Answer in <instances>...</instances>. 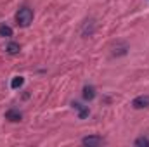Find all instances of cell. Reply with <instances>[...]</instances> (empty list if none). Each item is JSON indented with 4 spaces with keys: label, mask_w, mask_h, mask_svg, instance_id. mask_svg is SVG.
Returning <instances> with one entry per match:
<instances>
[{
    "label": "cell",
    "mask_w": 149,
    "mask_h": 147,
    "mask_svg": "<svg viewBox=\"0 0 149 147\" xmlns=\"http://www.w3.org/2000/svg\"><path fill=\"white\" fill-rule=\"evenodd\" d=\"M132 106L135 109H144V107H149V95H139L132 101Z\"/></svg>",
    "instance_id": "3957f363"
},
{
    "label": "cell",
    "mask_w": 149,
    "mask_h": 147,
    "mask_svg": "<svg viewBox=\"0 0 149 147\" xmlns=\"http://www.w3.org/2000/svg\"><path fill=\"white\" fill-rule=\"evenodd\" d=\"M21 118H23V114H21L19 111H16V109H9L7 112H5V119H9V121H12V123L21 121Z\"/></svg>",
    "instance_id": "277c9868"
},
{
    "label": "cell",
    "mask_w": 149,
    "mask_h": 147,
    "mask_svg": "<svg viewBox=\"0 0 149 147\" xmlns=\"http://www.w3.org/2000/svg\"><path fill=\"white\" fill-rule=\"evenodd\" d=\"M73 106H74V107H76L78 111H80V114H78V116H80L81 119H83L85 116H88V109H87V107H83L81 104H73Z\"/></svg>",
    "instance_id": "30bf717a"
},
{
    "label": "cell",
    "mask_w": 149,
    "mask_h": 147,
    "mask_svg": "<svg viewBox=\"0 0 149 147\" xmlns=\"http://www.w3.org/2000/svg\"><path fill=\"white\" fill-rule=\"evenodd\" d=\"M16 21L21 28H28L33 21V10L30 7H21L16 14Z\"/></svg>",
    "instance_id": "6da1fadb"
},
{
    "label": "cell",
    "mask_w": 149,
    "mask_h": 147,
    "mask_svg": "<svg viewBox=\"0 0 149 147\" xmlns=\"http://www.w3.org/2000/svg\"><path fill=\"white\" fill-rule=\"evenodd\" d=\"M135 146L137 147H149V139L148 137H139L135 140Z\"/></svg>",
    "instance_id": "9c48e42d"
},
{
    "label": "cell",
    "mask_w": 149,
    "mask_h": 147,
    "mask_svg": "<svg viewBox=\"0 0 149 147\" xmlns=\"http://www.w3.org/2000/svg\"><path fill=\"white\" fill-rule=\"evenodd\" d=\"M23 83H24V78H23V76H14L12 81H10V87L16 90V88H19V87H23Z\"/></svg>",
    "instance_id": "ba28073f"
},
{
    "label": "cell",
    "mask_w": 149,
    "mask_h": 147,
    "mask_svg": "<svg viewBox=\"0 0 149 147\" xmlns=\"http://www.w3.org/2000/svg\"><path fill=\"white\" fill-rule=\"evenodd\" d=\"M19 50H21V47H19V43H16V42H10V43L7 45V52H9L10 55L19 54Z\"/></svg>",
    "instance_id": "8992f818"
},
{
    "label": "cell",
    "mask_w": 149,
    "mask_h": 147,
    "mask_svg": "<svg viewBox=\"0 0 149 147\" xmlns=\"http://www.w3.org/2000/svg\"><path fill=\"white\" fill-rule=\"evenodd\" d=\"M0 37H3V38L12 37V28L7 26V24H0Z\"/></svg>",
    "instance_id": "52a82bcc"
},
{
    "label": "cell",
    "mask_w": 149,
    "mask_h": 147,
    "mask_svg": "<svg viewBox=\"0 0 149 147\" xmlns=\"http://www.w3.org/2000/svg\"><path fill=\"white\" fill-rule=\"evenodd\" d=\"M94 97H95V88H94L92 85L83 87V99H85V101H92Z\"/></svg>",
    "instance_id": "5b68a950"
},
{
    "label": "cell",
    "mask_w": 149,
    "mask_h": 147,
    "mask_svg": "<svg viewBox=\"0 0 149 147\" xmlns=\"http://www.w3.org/2000/svg\"><path fill=\"white\" fill-rule=\"evenodd\" d=\"M106 140L102 139V137H97V135H90V137H85L83 140H81V144L83 146H88V147H97V146H102Z\"/></svg>",
    "instance_id": "7a4b0ae2"
},
{
    "label": "cell",
    "mask_w": 149,
    "mask_h": 147,
    "mask_svg": "<svg viewBox=\"0 0 149 147\" xmlns=\"http://www.w3.org/2000/svg\"><path fill=\"white\" fill-rule=\"evenodd\" d=\"M125 52H127V45L121 43V47H114V52H113V54H114V55H123Z\"/></svg>",
    "instance_id": "8fae6325"
}]
</instances>
